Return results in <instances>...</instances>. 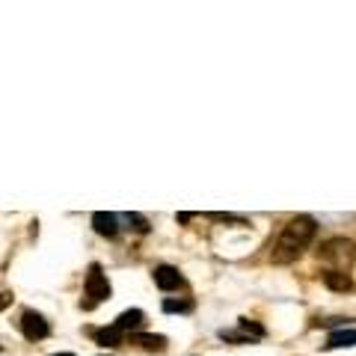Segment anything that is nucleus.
Here are the masks:
<instances>
[{
  "label": "nucleus",
  "instance_id": "1",
  "mask_svg": "<svg viewBox=\"0 0 356 356\" xmlns=\"http://www.w3.org/2000/svg\"><path fill=\"white\" fill-rule=\"evenodd\" d=\"M315 235H318V223H315V217H309V214L291 217V220L282 226L279 237H276V244L270 250V261L273 264H291V261H297L306 250H309V244L315 241Z\"/></svg>",
  "mask_w": 356,
  "mask_h": 356
},
{
  "label": "nucleus",
  "instance_id": "2",
  "mask_svg": "<svg viewBox=\"0 0 356 356\" xmlns=\"http://www.w3.org/2000/svg\"><path fill=\"white\" fill-rule=\"evenodd\" d=\"M318 261L326 264V270L348 273L356 261V244L350 237H330L318 246Z\"/></svg>",
  "mask_w": 356,
  "mask_h": 356
},
{
  "label": "nucleus",
  "instance_id": "3",
  "mask_svg": "<svg viewBox=\"0 0 356 356\" xmlns=\"http://www.w3.org/2000/svg\"><path fill=\"white\" fill-rule=\"evenodd\" d=\"M21 333H24V339H27V342H42V339H48L51 326H48V321H45L39 312L27 309V312L21 315Z\"/></svg>",
  "mask_w": 356,
  "mask_h": 356
},
{
  "label": "nucleus",
  "instance_id": "4",
  "mask_svg": "<svg viewBox=\"0 0 356 356\" xmlns=\"http://www.w3.org/2000/svg\"><path fill=\"white\" fill-rule=\"evenodd\" d=\"M86 297H92V303H101L110 297V282H107V276L101 273L98 264H92L86 273Z\"/></svg>",
  "mask_w": 356,
  "mask_h": 356
},
{
  "label": "nucleus",
  "instance_id": "5",
  "mask_svg": "<svg viewBox=\"0 0 356 356\" xmlns=\"http://www.w3.org/2000/svg\"><path fill=\"white\" fill-rule=\"evenodd\" d=\"M155 285L161 291H175V288H181V285H184V276L178 273L175 267L161 264V267H155Z\"/></svg>",
  "mask_w": 356,
  "mask_h": 356
},
{
  "label": "nucleus",
  "instance_id": "6",
  "mask_svg": "<svg viewBox=\"0 0 356 356\" xmlns=\"http://www.w3.org/2000/svg\"><path fill=\"white\" fill-rule=\"evenodd\" d=\"M146 324V315L140 312V309H128V312H122L119 318L113 321V330H119V333H140V326Z\"/></svg>",
  "mask_w": 356,
  "mask_h": 356
},
{
  "label": "nucleus",
  "instance_id": "7",
  "mask_svg": "<svg viewBox=\"0 0 356 356\" xmlns=\"http://www.w3.org/2000/svg\"><path fill=\"white\" fill-rule=\"evenodd\" d=\"M92 226H95V232L101 237H116L119 235V220H116V214H110V211H95L92 214Z\"/></svg>",
  "mask_w": 356,
  "mask_h": 356
},
{
  "label": "nucleus",
  "instance_id": "8",
  "mask_svg": "<svg viewBox=\"0 0 356 356\" xmlns=\"http://www.w3.org/2000/svg\"><path fill=\"white\" fill-rule=\"evenodd\" d=\"M131 344H137V348H143V350H152V353H164L166 350V339L164 335H155V333H134Z\"/></svg>",
  "mask_w": 356,
  "mask_h": 356
},
{
  "label": "nucleus",
  "instance_id": "9",
  "mask_svg": "<svg viewBox=\"0 0 356 356\" xmlns=\"http://www.w3.org/2000/svg\"><path fill=\"white\" fill-rule=\"evenodd\" d=\"M324 285L326 288H333V291H342V294L353 288L350 276L348 273H335V270H324Z\"/></svg>",
  "mask_w": 356,
  "mask_h": 356
},
{
  "label": "nucleus",
  "instance_id": "10",
  "mask_svg": "<svg viewBox=\"0 0 356 356\" xmlns=\"http://www.w3.org/2000/svg\"><path fill=\"white\" fill-rule=\"evenodd\" d=\"M356 344V330H335L330 339H326V348H353Z\"/></svg>",
  "mask_w": 356,
  "mask_h": 356
},
{
  "label": "nucleus",
  "instance_id": "11",
  "mask_svg": "<svg viewBox=\"0 0 356 356\" xmlns=\"http://www.w3.org/2000/svg\"><path fill=\"white\" fill-rule=\"evenodd\" d=\"M95 342L104 344V348H119V344H122V333L113 330V326H110V330H98L95 333Z\"/></svg>",
  "mask_w": 356,
  "mask_h": 356
},
{
  "label": "nucleus",
  "instance_id": "12",
  "mask_svg": "<svg viewBox=\"0 0 356 356\" xmlns=\"http://www.w3.org/2000/svg\"><path fill=\"white\" fill-rule=\"evenodd\" d=\"M237 326H241V330H244L246 335H250V339H261V335H264V326L253 324L250 318H241V321H237Z\"/></svg>",
  "mask_w": 356,
  "mask_h": 356
},
{
  "label": "nucleus",
  "instance_id": "13",
  "mask_svg": "<svg viewBox=\"0 0 356 356\" xmlns=\"http://www.w3.org/2000/svg\"><path fill=\"white\" fill-rule=\"evenodd\" d=\"M193 303L190 300H164V312H190Z\"/></svg>",
  "mask_w": 356,
  "mask_h": 356
},
{
  "label": "nucleus",
  "instance_id": "14",
  "mask_svg": "<svg viewBox=\"0 0 356 356\" xmlns=\"http://www.w3.org/2000/svg\"><path fill=\"white\" fill-rule=\"evenodd\" d=\"M208 220H214V223H237V226H246L244 217H235V214H208Z\"/></svg>",
  "mask_w": 356,
  "mask_h": 356
},
{
  "label": "nucleus",
  "instance_id": "15",
  "mask_svg": "<svg viewBox=\"0 0 356 356\" xmlns=\"http://www.w3.org/2000/svg\"><path fill=\"white\" fill-rule=\"evenodd\" d=\"M128 223H131L140 235H146V232H148V220H146L143 214H128Z\"/></svg>",
  "mask_w": 356,
  "mask_h": 356
},
{
  "label": "nucleus",
  "instance_id": "16",
  "mask_svg": "<svg viewBox=\"0 0 356 356\" xmlns=\"http://www.w3.org/2000/svg\"><path fill=\"white\" fill-rule=\"evenodd\" d=\"M9 303H12V291H0V312H3Z\"/></svg>",
  "mask_w": 356,
  "mask_h": 356
},
{
  "label": "nucleus",
  "instance_id": "17",
  "mask_svg": "<svg viewBox=\"0 0 356 356\" xmlns=\"http://www.w3.org/2000/svg\"><path fill=\"white\" fill-rule=\"evenodd\" d=\"M54 356H72V353H54Z\"/></svg>",
  "mask_w": 356,
  "mask_h": 356
},
{
  "label": "nucleus",
  "instance_id": "18",
  "mask_svg": "<svg viewBox=\"0 0 356 356\" xmlns=\"http://www.w3.org/2000/svg\"><path fill=\"white\" fill-rule=\"evenodd\" d=\"M104 356H110V353H104Z\"/></svg>",
  "mask_w": 356,
  "mask_h": 356
}]
</instances>
